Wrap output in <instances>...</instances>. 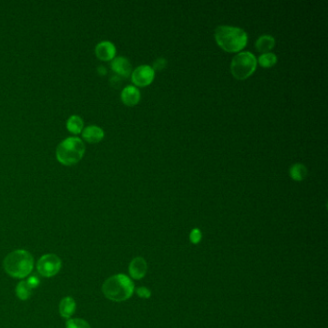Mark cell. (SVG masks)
<instances>
[{
	"mask_svg": "<svg viewBox=\"0 0 328 328\" xmlns=\"http://www.w3.org/2000/svg\"><path fill=\"white\" fill-rule=\"evenodd\" d=\"M136 293H137V295H139L140 298H145V299H148V298H149V297L151 296V292H150V290L147 287L137 288Z\"/></svg>",
	"mask_w": 328,
	"mask_h": 328,
	"instance_id": "obj_21",
	"label": "cell"
},
{
	"mask_svg": "<svg viewBox=\"0 0 328 328\" xmlns=\"http://www.w3.org/2000/svg\"><path fill=\"white\" fill-rule=\"evenodd\" d=\"M66 129L74 135H78L84 129V122L79 115H71L66 121Z\"/></svg>",
	"mask_w": 328,
	"mask_h": 328,
	"instance_id": "obj_15",
	"label": "cell"
},
{
	"mask_svg": "<svg viewBox=\"0 0 328 328\" xmlns=\"http://www.w3.org/2000/svg\"><path fill=\"white\" fill-rule=\"evenodd\" d=\"M121 98L126 106H135L139 103L140 92L135 86H127L122 91Z\"/></svg>",
	"mask_w": 328,
	"mask_h": 328,
	"instance_id": "obj_12",
	"label": "cell"
},
{
	"mask_svg": "<svg viewBox=\"0 0 328 328\" xmlns=\"http://www.w3.org/2000/svg\"><path fill=\"white\" fill-rule=\"evenodd\" d=\"M3 267L10 276L17 279L25 278L33 271V256L25 249L14 250L5 257Z\"/></svg>",
	"mask_w": 328,
	"mask_h": 328,
	"instance_id": "obj_2",
	"label": "cell"
},
{
	"mask_svg": "<svg viewBox=\"0 0 328 328\" xmlns=\"http://www.w3.org/2000/svg\"><path fill=\"white\" fill-rule=\"evenodd\" d=\"M257 66V59L250 52H241L233 58L231 63V74L239 80H245L251 76Z\"/></svg>",
	"mask_w": 328,
	"mask_h": 328,
	"instance_id": "obj_5",
	"label": "cell"
},
{
	"mask_svg": "<svg viewBox=\"0 0 328 328\" xmlns=\"http://www.w3.org/2000/svg\"><path fill=\"white\" fill-rule=\"evenodd\" d=\"M96 55L101 61H112L115 59L116 50L113 42L109 41H103L99 42L96 46Z\"/></svg>",
	"mask_w": 328,
	"mask_h": 328,
	"instance_id": "obj_9",
	"label": "cell"
},
{
	"mask_svg": "<svg viewBox=\"0 0 328 328\" xmlns=\"http://www.w3.org/2000/svg\"><path fill=\"white\" fill-rule=\"evenodd\" d=\"M76 310V302L72 296L64 297L59 304V313L64 319H72Z\"/></svg>",
	"mask_w": 328,
	"mask_h": 328,
	"instance_id": "obj_13",
	"label": "cell"
},
{
	"mask_svg": "<svg viewBox=\"0 0 328 328\" xmlns=\"http://www.w3.org/2000/svg\"><path fill=\"white\" fill-rule=\"evenodd\" d=\"M86 147L78 137H68L62 140L56 148V158L60 164L74 166L81 161Z\"/></svg>",
	"mask_w": 328,
	"mask_h": 328,
	"instance_id": "obj_4",
	"label": "cell"
},
{
	"mask_svg": "<svg viewBox=\"0 0 328 328\" xmlns=\"http://www.w3.org/2000/svg\"><path fill=\"white\" fill-rule=\"evenodd\" d=\"M218 45L227 52H238L247 44V34L245 30L233 26H219L215 31Z\"/></svg>",
	"mask_w": 328,
	"mask_h": 328,
	"instance_id": "obj_3",
	"label": "cell"
},
{
	"mask_svg": "<svg viewBox=\"0 0 328 328\" xmlns=\"http://www.w3.org/2000/svg\"><path fill=\"white\" fill-rule=\"evenodd\" d=\"M134 292V282L129 276L123 273H119L109 277L102 285L103 295L108 299L115 302H122L129 299Z\"/></svg>",
	"mask_w": 328,
	"mask_h": 328,
	"instance_id": "obj_1",
	"label": "cell"
},
{
	"mask_svg": "<svg viewBox=\"0 0 328 328\" xmlns=\"http://www.w3.org/2000/svg\"><path fill=\"white\" fill-rule=\"evenodd\" d=\"M155 71L151 66H139L132 73V82L138 87H147L154 80Z\"/></svg>",
	"mask_w": 328,
	"mask_h": 328,
	"instance_id": "obj_7",
	"label": "cell"
},
{
	"mask_svg": "<svg viewBox=\"0 0 328 328\" xmlns=\"http://www.w3.org/2000/svg\"><path fill=\"white\" fill-rule=\"evenodd\" d=\"M274 45H275V40L272 36L270 35L261 36L255 43L256 50L263 54L269 53V51H271L274 48Z\"/></svg>",
	"mask_w": 328,
	"mask_h": 328,
	"instance_id": "obj_14",
	"label": "cell"
},
{
	"mask_svg": "<svg viewBox=\"0 0 328 328\" xmlns=\"http://www.w3.org/2000/svg\"><path fill=\"white\" fill-rule=\"evenodd\" d=\"M32 294V289L26 281H19L16 287V295L20 300H27Z\"/></svg>",
	"mask_w": 328,
	"mask_h": 328,
	"instance_id": "obj_17",
	"label": "cell"
},
{
	"mask_svg": "<svg viewBox=\"0 0 328 328\" xmlns=\"http://www.w3.org/2000/svg\"><path fill=\"white\" fill-rule=\"evenodd\" d=\"M66 328H90V324L83 319H68Z\"/></svg>",
	"mask_w": 328,
	"mask_h": 328,
	"instance_id": "obj_19",
	"label": "cell"
},
{
	"mask_svg": "<svg viewBox=\"0 0 328 328\" xmlns=\"http://www.w3.org/2000/svg\"><path fill=\"white\" fill-rule=\"evenodd\" d=\"M111 67L118 76L126 78L132 74V66L129 60L125 57H116L112 60Z\"/></svg>",
	"mask_w": 328,
	"mask_h": 328,
	"instance_id": "obj_10",
	"label": "cell"
},
{
	"mask_svg": "<svg viewBox=\"0 0 328 328\" xmlns=\"http://www.w3.org/2000/svg\"><path fill=\"white\" fill-rule=\"evenodd\" d=\"M62 268V260L56 254H44L37 263L38 272L43 277H52L56 275Z\"/></svg>",
	"mask_w": 328,
	"mask_h": 328,
	"instance_id": "obj_6",
	"label": "cell"
},
{
	"mask_svg": "<svg viewBox=\"0 0 328 328\" xmlns=\"http://www.w3.org/2000/svg\"><path fill=\"white\" fill-rule=\"evenodd\" d=\"M104 131L101 127L97 125H89L84 128L82 131V138L84 140L90 144H97L101 142L104 138Z\"/></svg>",
	"mask_w": 328,
	"mask_h": 328,
	"instance_id": "obj_11",
	"label": "cell"
},
{
	"mask_svg": "<svg viewBox=\"0 0 328 328\" xmlns=\"http://www.w3.org/2000/svg\"><path fill=\"white\" fill-rule=\"evenodd\" d=\"M290 176L295 181H302L307 176V169L302 164L293 165L290 169Z\"/></svg>",
	"mask_w": 328,
	"mask_h": 328,
	"instance_id": "obj_16",
	"label": "cell"
},
{
	"mask_svg": "<svg viewBox=\"0 0 328 328\" xmlns=\"http://www.w3.org/2000/svg\"><path fill=\"white\" fill-rule=\"evenodd\" d=\"M26 282H27V284L29 285V287L31 288V289H36L40 285V279L38 278V276H36V275L30 276L29 278L26 280Z\"/></svg>",
	"mask_w": 328,
	"mask_h": 328,
	"instance_id": "obj_23",
	"label": "cell"
},
{
	"mask_svg": "<svg viewBox=\"0 0 328 328\" xmlns=\"http://www.w3.org/2000/svg\"><path fill=\"white\" fill-rule=\"evenodd\" d=\"M99 74H101V75H104V74H106V68L104 67V66H99Z\"/></svg>",
	"mask_w": 328,
	"mask_h": 328,
	"instance_id": "obj_24",
	"label": "cell"
},
{
	"mask_svg": "<svg viewBox=\"0 0 328 328\" xmlns=\"http://www.w3.org/2000/svg\"><path fill=\"white\" fill-rule=\"evenodd\" d=\"M258 62H259V65H260V66L268 68V67H271V66H274V65L276 64L277 57H276L275 54L269 52V53L262 54V55L259 57Z\"/></svg>",
	"mask_w": 328,
	"mask_h": 328,
	"instance_id": "obj_18",
	"label": "cell"
},
{
	"mask_svg": "<svg viewBox=\"0 0 328 328\" xmlns=\"http://www.w3.org/2000/svg\"><path fill=\"white\" fill-rule=\"evenodd\" d=\"M167 66V60L166 59H164V58H159V59H157L156 60L155 62H154V64H153V69L154 71H162V69H164L165 66Z\"/></svg>",
	"mask_w": 328,
	"mask_h": 328,
	"instance_id": "obj_22",
	"label": "cell"
},
{
	"mask_svg": "<svg viewBox=\"0 0 328 328\" xmlns=\"http://www.w3.org/2000/svg\"><path fill=\"white\" fill-rule=\"evenodd\" d=\"M128 271L131 278L136 279V280L144 278L148 271L147 261L145 260V258L140 256L135 257L129 264Z\"/></svg>",
	"mask_w": 328,
	"mask_h": 328,
	"instance_id": "obj_8",
	"label": "cell"
},
{
	"mask_svg": "<svg viewBox=\"0 0 328 328\" xmlns=\"http://www.w3.org/2000/svg\"><path fill=\"white\" fill-rule=\"evenodd\" d=\"M201 239H202V233H201L200 229L194 228L191 231V233H190V241L192 242V244H194V245L199 244Z\"/></svg>",
	"mask_w": 328,
	"mask_h": 328,
	"instance_id": "obj_20",
	"label": "cell"
}]
</instances>
